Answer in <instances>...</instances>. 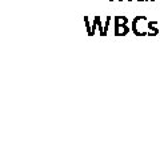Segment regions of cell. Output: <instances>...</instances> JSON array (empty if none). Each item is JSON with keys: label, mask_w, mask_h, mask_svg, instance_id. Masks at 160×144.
<instances>
[{"label": "cell", "mask_w": 160, "mask_h": 144, "mask_svg": "<svg viewBox=\"0 0 160 144\" xmlns=\"http://www.w3.org/2000/svg\"><path fill=\"white\" fill-rule=\"evenodd\" d=\"M132 32L136 35V36H147L148 35V20L147 16L144 15H138L135 16V19L132 20V26H131Z\"/></svg>", "instance_id": "6da1fadb"}, {"label": "cell", "mask_w": 160, "mask_h": 144, "mask_svg": "<svg viewBox=\"0 0 160 144\" xmlns=\"http://www.w3.org/2000/svg\"><path fill=\"white\" fill-rule=\"evenodd\" d=\"M129 31H132V29L129 28L127 24H123V26H118V24H115V31H113L115 36H126Z\"/></svg>", "instance_id": "7a4b0ae2"}, {"label": "cell", "mask_w": 160, "mask_h": 144, "mask_svg": "<svg viewBox=\"0 0 160 144\" xmlns=\"http://www.w3.org/2000/svg\"><path fill=\"white\" fill-rule=\"evenodd\" d=\"M156 35H159L158 22H156V20H151V22H148V35H147V36L152 37V36H156Z\"/></svg>", "instance_id": "3957f363"}, {"label": "cell", "mask_w": 160, "mask_h": 144, "mask_svg": "<svg viewBox=\"0 0 160 144\" xmlns=\"http://www.w3.org/2000/svg\"><path fill=\"white\" fill-rule=\"evenodd\" d=\"M93 20L96 22V24H98L99 35H100L102 37H104V24L102 23V17H100V16H95V17H93Z\"/></svg>", "instance_id": "277c9868"}, {"label": "cell", "mask_w": 160, "mask_h": 144, "mask_svg": "<svg viewBox=\"0 0 160 144\" xmlns=\"http://www.w3.org/2000/svg\"><path fill=\"white\" fill-rule=\"evenodd\" d=\"M113 22H115V24H118V26H123V24L128 23V17L123 16V15H116V16L113 17Z\"/></svg>", "instance_id": "5b68a950"}, {"label": "cell", "mask_w": 160, "mask_h": 144, "mask_svg": "<svg viewBox=\"0 0 160 144\" xmlns=\"http://www.w3.org/2000/svg\"><path fill=\"white\" fill-rule=\"evenodd\" d=\"M84 23H86V29H87V33L88 36H93V32H92V26L91 23H89V17L88 16H84Z\"/></svg>", "instance_id": "8992f818"}, {"label": "cell", "mask_w": 160, "mask_h": 144, "mask_svg": "<svg viewBox=\"0 0 160 144\" xmlns=\"http://www.w3.org/2000/svg\"><path fill=\"white\" fill-rule=\"evenodd\" d=\"M112 17L111 16H107V20L104 23V36H107V32H108V27H109V23H111Z\"/></svg>", "instance_id": "52a82bcc"}, {"label": "cell", "mask_w": 160, "mask_h": 144, "mask_svg": "<svg viewBox=\"0 0 160 144\" xmlns=\"http://www.w3.org/2000/svg\"><path fill=\"white\" fill-rule=\"evenodd\" d=\"M96 28H98V24H96V22L93 20V24H92V32H93V35L96 33Z\"/></svg>", "instance_id": "ba28073f"}, {"label": "cell", "mask_w": 160, "mask_h": 144, "mask_svg": "<svg viewBox=\"0 0 160 144\" xmlns=\"http://www.w3.org/2000/svg\"><path fill=\"white\" fill-rule=\"evenodd\" d=\"M136 2H148V0H136Z\"/></svg>", "instance_id": "9c48e42d"}, {"label": "cell", "mask_w": 160, "mask_h": 144, "mask_svg": "<svg viewBox=\"0 0 160 144\" xmlns=\"http://www.w3.org/2000/svg\"><path fill=\"white\" fill-rule=\"evenodd\" d=\"M128 2H132V0H128Z\"/></svg>", "instance_id": "30bf717a"}, {"label": "cell", "mask_w": 160, "mask_h": 144, "mask_svg": "<svg viewBox=\"0 0 160 144\" xmlns=\"http://www.w3.org/2000/svg\"><path fill=\"white\" fill-rule=\"evenodd\" d=\"M119 2H123V0H119Z\"/></svg>", "instance_id": "8fae6325"}, {"label": "cell", "mask_w": 160, "mask_h": 144, "mask_svg": "<svg viewBox=\"0 0 160 144\" xmlns=\"http://www.w3.org/2000/svg\"><path fill=\"white\" fill-rule=\"evenodd\" d=\"M109 2H113V0H109Z\"/></svg>", "instance_id": "7c38bea8"}, {"label": "cell", "mask_w": 160, "mask_h": 144, "mask_svg": "<svg viewBox=\"0 0 160 144\" xmlns=\"http://www.w3.org/2000/svg\"><path fill=\"white\" fill-rule=\"evenodd\" d=\"M151 2H155V0H151Z\"/></svg>", "instance_id": "4fadbf2b"}]
</instances>
